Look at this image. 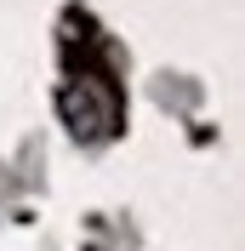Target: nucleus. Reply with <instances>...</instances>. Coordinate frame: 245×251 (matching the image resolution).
Returning a JSON list of instances; mask_svg holds the SVG:
<instances>
[{
    "instance_id": "1",
    "label": "nucleus",
    "mask_w": 245,
    "mask_h": 251,
    "mask_svg": "<svg viewBox=\"0 0 245 251\" xmlns=\"http://www.w3.org/2000/svg\"><path fill=\"white\" fill-rule=\"evenodd\" d=\"M63 114H69V120H74V131H86V137H97V131H103L108 126V114L97 109V97L86 92V86H63Z\"/></svg>"
}]
</instances>
